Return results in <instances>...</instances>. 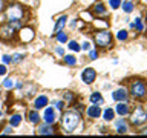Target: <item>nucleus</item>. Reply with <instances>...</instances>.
I'll return each instance as SVG.
<instances>
[{"label": "nucleus", "instance_id": "nucleus-35", "mask_svg": "<svg viewBox=\"0 0 147 138\" xmlns=\"http://www.w3.org/2000/svg\"><path fill=\"white\" fill-rule=\"evenodd\" d=\"M55 106H57L58 110H61V109L64 108V103H63V101H57V103H55Z\"/></svg>", "mask_w": 147, "mask_h": 138}, {"label": "nucleus", "instance_id": "nucleus-11", "mask_svg": "<svg viewBox=\"0 0 147 138\" xmlns=\"http://www.w3.org/2000/svg\"><path fill=\"white\" fill-rule=\"evenodd\" d=\"M101 115V108L98 104H92L89 109H87V117L90 118H98Z\"/></svg>", "mask_w": 147, "mask_h": 138}, {"label": "nucleus", "instance_id": "nucleus-39", "mask_svg": "<svg viewBox=\"0 0 147 138\" xmlns=\"http://www.w3.org/2000/svg\"><path fill=\"white\" fill-rule=\"evenodd\" d=\"M16 87H17V89H22V87H23V83H22V81H18L17 85H16Z\"/></svg>", "mask_w": 147, "mask_h": 138}, {"label": "nucleus", "instance_id": "nucleus-8", "mask_svg": "<svg viewBox=\"0 0 147 138\" xmlns=\"http://www.w3.org/2000/svg\"><path fill=\"white\" fill-rule=\"evenodd\" d=\"M112 97H113L115 101H124V103H126L127 98H129L127 91L124 89V87H119V89H117V91H115L113 94H112Z\"/></svg>", "mask_w": 147, "mask_h": 138}, {"label": "nucleus", "instance_id": "nucleus-37", "mask_svg": "<svg viewBox=\"0 0 147 138\" xmlns=\"http://www.w3.org/2000/svg\"><path fill=\"white\" fill-rule=\"evenodd\" d=\"M57 54L58 55H64V49L63 48H57Z\"/></svg>", "mask_w": 147, "mask_h": 138}, {"label": "nucleus", "instance_id": "nucleus-33", "mask_svg": "<svg viewBox=\"0 0 147 138\" xmlns=\"http://www.w3.org/2000/svg\"><path fill=\"white\" fill-rule=\"evenodd\" d=\"M81 49H84V51H90V43H89V41H84V43H83L81 45Z\"/></svg>", "mask_w": 147, "mask_h": 138}, {"label": "nucleus", "instance_id": "nucleus-15", "mask_svg": "<svg viewBox=\"0 0 147 138\" xmlns=\"http://www.w3.org/2000/svg\"><path fill=\"white\" fill-rule=\"evenodd\" d=\"M20 123H22V115L20 114H14L12 117L9 118V126H11V127L20 126Z\"/></svg>", "mask_w": 147, "mask_h": 138}, {"label": "nucleus", "instance_id": "nucleus-5", "mask_svg": "<svg viewBox=\"0 0 147 138\" xmlns=\"http://www.w3.org/2000/svg\"><path fill=\"white\" fill-rule=\"evenodd\" d=\"M132 124L133 126H141V124H144L147 121V114H146V110L142 109V108H136L135 109V112L132 114Z\"/></svg>", "mask_w": 147, "mask_h": 138}, {"label": "nucleus", "instance_id": "nucleus-38", "mask_svg": "<svg viewBox=\"0 0 147 138\" xmlns=\"http://www.w3.org/2000/svg\"><path fill=\"white\" fill-rule=\"evenodd\" d=\"M3 133H12V127H6L3 131Z\"/></svg>", "mask_w": 147, "mask_h": 138}, {"label": "nucleus", "instance_id": "nucleus-6", "mask_svg": "<svg viewBox=\"0 0 147 138\" xmlns=\"http://www.w3.org/2000/svg\"><path fill=\"white\" fill-rule=\"evenodd\" d=\"M14 35H16V28L11 23L0 26V39L2 40H11V39H14Z\"/></svg>", "mask_w": 147, "mask_h": 138}, {"label": "nucleus", "instance_id": "nucleus-13", "mask_svg": "<svg viewBox=\"0 0 147 138\" xmlns=\"http://www.w3.org/2000/svg\"><path fill=\"white\" fill-rule=\"evenodd\" d=\"M115 112H117L118 115H121V117H124V115L129 114V106L124 103V101H119V104L115 108Z\"/></svg>", "mask_w": 147, "mask_h": 138}, {"label": "nucleus", "instance_id": "nucleus-41", "mask_svg": "<svg viewBox=\"0 0 147 138\" xmlns=\"http://www.w3.org/2000/svg\"><path fill=\"white\" fill-rule=\"evenodd\" d=\"M3 11V0H0V12Z\"/></svg>", "mask_w": 147, "mask_h": 138}, {"label": "nucleus", "instance_id": "nucleus-20", "mask_svg": "<svg viewBox=\"0 0 147 138\" xmlns=\"http://www.w3.org/2000/svg\"><path fill=\"white\" fill-rule=\"evenodd\" d=\"M28 118H29V121L32 123V124H37L40 121V115H38V112H37V109L35 110H31L29 112V115H28Z\"/></svg>", "mask_w": 147, "mask_h": 138}, {"label": "nucleus", "instance_id": "nucleus-40", "mask_svg": "<svg viewBox=\"0 0 147 138\" xmlns=\"http://www.w3.org/2000/svg\"><path fill=\"white\" fill-rule=\"evenodd\" d=\"M71 28H72V29H74V28H77V20H74V22L71 23Z\"/></svg>", "mask_w": 147, "mask_h": 138}, {"label": "nucleus", "instance_id": "nucleus-23", "mask_svg": "<svg viewBox=\"0 0 147 138\" xmlns=\"http://www.w3.org/2000/svg\"><path fill=\"white\" fill-rule=\"evenodd\" d=\"M64 63L69 64V66H75V64H77V58L74 57V55H66V57H64Z\"/></svg>", "mask_w": 147, "mask_h": 138}, {"label": "nucleus", "instance_id": "nucleus-30", "mask_svg": "<svg viewBox=\"0 0 147 138\" xmlns=\"http://www.w3.org/2000/svg\"><path fill=\"white\" fill-rule=\"evenodd\" d=\"M11 58H12V63H20L22 60L25 58V55H23V54H14Z\"/></svg>", "mask_w": 147, "mask_h": 138}, {"label": "nucleus", "instance_id": "nucleus-1", "mask_svg": "<svg viewBox=\"0 0 147 138\" xmlns=\"http://www.w3.org/2000/svg\"><path fill=\"white\" fill-rule=\"evenodd\" d=\"M80 120L81 117L77 110H67L61 117V126L66 132H74L78 127V124H80Z\"/></svg>", "mask_w": 147, "mask_h": 138}, {"label": "nucleus", "instance_id": "nucleus-24", "mask_svg": "<svg viewBox=\"0 0 147 138\" xmlns=\"http://www.w3.org/2000/svg\"><path fill=\"white\" fill-rule=\"evenodd\" d=\"M3 86L6 87V89H12V87H16V81H14L12 78H5Z\"/></svg>", "mask_w": 147, "mask_h": 138}, {"label": "nucleus", "instance_id": "nucleus-26", "mask_svg": "<svg viewBox=\"0 0 147 138\" xmlns=\"http://www.w3.org/2000/svg\"><path fill=\"white\" fill-rule=\"evenodd\" d=\"M55 37H57V40L60 41V43H64V41H67V35H66V32H63V31H58Z\"/></svg>", "mask_w": 147, "mask_h": 138}, {"label": "nucleus", "instance_id": "nucleus-3", "mask_svg": "<svg viewBox=\"0 0 147 138\" xmlns=\"http://www.w3.org/2000/svg\"><path fill=\"white\" fill-rule=\"evenodd\" d=\"M23 14H25V11H23V8L20 5H11V6L6 9L8 22H22Z\"/></svg>", "mask_w": 147, "mask_h": 138}, {"label": "nucleus", "instance_id": "nucleus-21", "mask_svg": "<svg viewBox=\"0 0 147 138\" xmlns=\"http://www.w3.org/2000/svg\"><path fill=\"white\" fill-rule=\"evenodd\" d=\"M113 117H115V110L113 109L107 108V109L104 110V120H106V121H112Z\"/></svg>", "mask_w": 147, "mask_h": 138}, {"label": "nucleus", "instance_id": "nucleus-34", "mask_svg": "<svg viewBox=\"0 0 147 138\" xmlns=\"http://www.w3.org/2000/svg\"><path fill=\"white\" fill-rule=\"evenodd\" d=\"M6 72H8L6 66H5V64H0V75H5Z\"/></svg>", "mask_w": 147, "mask_h": 138}, {"label": "nucleus", "instance_id": "nucleus-31", "mask_svg": "<svg viewBox=\"0 0 147 138\" xmlns=\"http://www.w3.org/2000/svg\"><path fill=\"white\" fill-rule=\"evenodd\" d=\"M63 98H64V101H72L74 100V94L72 92H64Z\"/></svg>", "mask_w": 147, "mask_h": 138}, {"label": "nucleus", "instance_id": "nucleus-42", "mask_svg": "<svg viewBox=\"0 0 147 138\" xmlns=\"http://www.w3.org/2000/svg\"><path fill=\"white\" fill-rule=\"evenodd\" d=\"M0 117H2V110H0Z\"/></svg>", "mask_w": 147, "mask_h": 138}, {"label": "nucleus", "instance_id": "nucleus-12", "mask_svg": "<svg viewBox=\"0 0 147 138\" xmlns=\"http://www.w3.org/2000/svg\"><path fill=\"white\" fill-rule=\"evenodd\" d=\"M20 37L23 41H31L34 39V31L31 29V28H25V29L20 31Z\"/></svg>", "mask_w": 147, "mask_h": 138}, {"label": "nucleus", "instance_id": "nucleus-10", "mask_svg": "<svg viewBox=\"0 0 147 138\" xmlns=\"http://www.w3.org/2000/svg\"><path fill=\"white\" fill-rule=\"evenodd\" d=\"M48 103H49L48 97H46V95H38V97L35 98V101H34V106H35V109L38 110V109L46 108V106H48Z\"/></svg>", "mask_w": 147, "mask_h": 138}, {"label": "nucleus", "instance_id": "nucleus-9", "mask_svg": "<svg viewBox=\"0 0 147 138\" xmlns=\"http://www.w3.org/2000/svg\"><path fill=\"white\" fill-rule=\"evenodd\" d=\"M45 123L46 124H54L55 123V120H57V117H55V110L54 108H48L45 110Z\"/></svg>", "mask_w": 147, "mask_h": 138}, {"label": "nucleus", "instance_id": "nucleus-28", "mask_svg": "<svg viewBox=\"0 0 147 138\" xmlns=\"http://www.w3.org/2000/svg\"><path fill=\"white\" fill-rule=\"evenodd\" d=\"M109 5L112 9H118L119 6H121V0H109Z\"/></svg>", "mask_w": 147, "mask_h": 138}, {"label": "nucleus", "instance_id": "nucleus-27", "mask_svg": "<svg viewBox=\"0 0 147 138\" xmlns=\"http://www.w3.org/2000/svg\"><path fill=\"white\" fill-rule=\"evenodd\" d=\"M127 37H129V34H127V31H124V29L118 31V34H117L118 40H127Z\"/></svg>", "mask_w": 147, "mask_h": 138}, {"label": "nucleus", "instance_id": "nucleus-7", "mask_svg": "<svg viewBox=\"0 0 147 138\" xmlns=\"http://www.w3.org/2000/svg\"><path fill=\"white\" fill-rule=\"evenodd\" d=\"M95 78H96V72H95V69H92V68H86L84 71L81 72V80L86 83V85H92V83L95 81Z\"/></svg>", "mask_w": 147, "mask_h": 138}, {"label": "nucleus", "instance_id": "nucleus-14", "mask_svg": "<svg viewBox=\"0 0 147 138\" xmlns=\"http://www.w3.org/2000/svg\"><path fill=\"white\" fill-rule=\"evenodd\" d=\"M94 12L96 14V16H107V9H106V6L101 2L94 5Z\"/></svg>", "mask_w": 147, "mask_h": 138}, {"label": "nucleus", "instance_id": "nucleus-16", "mask_svg": "<svg viewBox=\"0 0 147 138\" xmlns=\"http://www.w3.org/2000/svg\"><path fill=\"white\" fill-rule=\"evenodd\" d=\"M66 20H67V17L66 16H61L57 20V23H55V26H54V32H58V31H61V28L66 25Z\"/></svg>", "mask_w": 147, "mask_h": 138}, {"label": "nucleus", "instance_id": "nucleus-4", "mask_svg": "<svg viewBox=\"0 0 147 138\" xmlns=\"http://www.w3.org/2000/svg\"><path fill=\"white\" fill-rule=\"evenodd\" d=\"M95 43L100 48H107L112 45V34L109 31H98L95 34Z\"/></svg>", "mask_w": 147, "mask_h": 138}, {"label": "nucleus", "instance_id": "nucleus-2", "mask_svg": "<svg viewBox=\"0 0 147 138\" xmlns=\"http://www.w3.org/2000/svg\"><path fill=\"white\" fill-rule=\"evenodd\" d=\"M130 95L135 98H144L147 95V85L141 80H136L130 85Z\"/></svg>", "mask_w": 147, "mask_h": 138}, {"label": "nucleus", "instance_id": "nucleus-25", "mask_svg": "<svg viewBox=\"0 0 147 138\" xmlns=\"http://www.w3.org/2000/svg\"><path fill=\"white\" fill-rule=\"evenodd\" d=\"M69 49L74 51V52H78V51H81V46L78 45L75 40H72V41H69Z\"/></svg>", "mask_w": 147, "mask_h": 138}, {"label": "nucleus", "instance_id": "nucleus-19", "mask_svg": "<svg viewBox=\"0 0 147 138\" xmlns=\"http://www.w3.org/2000/svg\"><path fill=\"white\" fill-rule=\"evenodd\" d=\"M90 101H92V104H101L104 101V98L101 97L100 92H94V94L90 95Z\"/></svg>", "mask_w": 147, "mask_h": 138}, {"label": "nucleus", "instance_id": "nucleus-22", "mask_svg": "<svg viewBox=\"0 0 147 138\" xmlns=\"http://www.w3.org/2000/svg\"><path fill=\"white\" fill-rule=\"evenodd\" d=\"M117 132H118V133H126V132H127V124L124 123V120H123V121H118V123H117Z\"/></svg>", "mask_w": 147, "mask_h": 138}, {"label": "nucleus", "instance_id": "nucleus-32", "mask_svg": "<svg viewBox=\"0 0 147 138\" xmlns=\"http://www.w3.org/2000/svg\"><path fill=\"white\" fill-rule=\"evenodd\" d=\"M3 63L5 64H8V63H12V58H11V55H3Z\"/></svg>", "mask_w": 147, "mask_h": 138}, {"label": "nucleus", "instance_id": "nucleus-36", "mask_svg": "<svg viewBox=\"0 0 147 138\" xmlns=\"http://www.w3.org/2000/svg\"><path fill=\"white\" fill-rule=\"evenodd\" d=\"M96 57H98V52L96 51H90V60H95Z\"/></svg>", "mask_w": 147, "mask_h": 138}, {"label": "nucleus", "instance_id": "nucleus-29", "mask_svg": "<svg viewBox=\"0 0 147 138\" xmlns=\"http://www.w3.org/2000/svg\"><path fill=\"white\" fill-rule=\"evenodd\" d=\"M133 28H136L138 31H142V29H144V25H142L141 18H136V20L133 22Z\"/></svg>", "mask_w": 147, "mask_h": 138}, {"label": "nucleus", "instance_id": "nucleus-17", "mask_svg": "<svg viewBox=\"0 0 147 138\" xmlns=\"http://www.w3.org/2000/svg\"><path fill=\"white\" fill-rule=\"evenodd\" d=\"M123 11L126 14H130L133 9H135V5H133V2H130V0H126V2H123Z\"/></svg>", "mask_w": 147, "mask_h": 138}, {"label": "nucleus", "instance_id": "nucleus-18", "mask_svg": "<svg viewBox=\"0 0 147 138\" xmlns=\"http://www.w3.org/2000/svg\"><path fill=\"white\" fill-rule=\"evenodd\" d=\"M38 133L40 135H52L54 131H52V127H51V124H45V126L38 127Z\"/></svg>", "mask_w": 147, "mask_h": 138}]
</instances>
